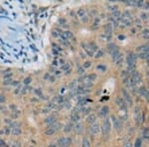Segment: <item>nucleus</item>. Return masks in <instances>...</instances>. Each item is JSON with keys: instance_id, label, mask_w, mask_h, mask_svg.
Instances as JSON below:
<instances>
[{"instance_id": "4be33fe9", "label": "nucleus", "mask_w": 149, "mask_h": 147, "mask_svg": "<svg viewBox=\"0 0 149 147\" xmlns=\"http://www.w3.org/2000/svg\"><path fill=\"white\" fill-rule=\"evenodd\" d=\"M83 83H84V88H86V89L90 90V88H92V86H93V84L91 81H85Z\"/></svg>"}, {"instance_id": "6e6d98bb", "label": "nucleus", "mask_w": 149, "mask_h": 147, "mask_svg": "<svg viewBox=\"0 0 149 147\" xmlns=\"http://www.w3.org/2000/svg\"><path fill=\"white\" fill-rule=\"evenodd\" d=\"M30 147H34V146H30Z\"/></svg>"}, {"instance_id": "a211bd4d", "label": "nucleus", "mask_w": 149, "mask_h": 147, "mask_svg": "<svg viewBox=\"0 0 149 147\" xmlns=\"http://www.w3.org/2000/svg\"><path fill=\"white\" fill-rule=\"evenodd\" d=\"M107 49H108V52L110 53H113L114 51H116V50H118L117 49V47H116V45L115 44H113V43H110V44H108L107 45Z\"/></svg>"}, {"instance_id": "4c0bfd02", "label": "nucleus", "mask_w": 149, "mask_h": 147, "mask_svg": "<svg viewBox=\"0 0 149 147\" xmlns=\"http://www.w3.org/2000/svg\"><path fill=\"white\" fill-rule=\"evenodd\" d=\"M122 62H123V58L121 56L119 59H117L115 61V64H116V66H120V65H122Z\"/></svg>"}, {"instance_id": "49530a36", "label": "nucleus", "mask_w": 149, "mask_h": 147, "mask_svg": "<svg viewBox=\"0 0 149 147\" xmlns=\"http://www.w3.org/2000/svg\"><path fill=\"white\" fill-rule=\"evenodd\" d=\"M5 102V96L3 95H0V103H2Z\"/></svg>"}, {"instance_id": "f704fd0d", "label": "nucleus", "mask_w": 149, "mask_h": 147, "mask_svg": "<svg viewBox=\"0 0 149 147\" xmlns=\"http://www.w3.org/2000/svg\"><path fill=\"white\" fill-rule=\"evenodd\" d=\"M141 139L140 138H137L135 140V144H134V147H141Z\"/></svg>"}, {"instance_id": "f257e3e1", "label": "nucleus", "mask_w": 149, "mask_h": 147, "mask_svg": "<svg viewBox=\"0 0 149 147\" xmlns=\"http://www.w3.org/2000/svg\"><path fill=\"white\" fill-rule=\"evenodd\" d=\"M126 62H127V65H128V68L134 69L135 63H136V55L133 54V53H129L126 57Z\"/></svg>"}, {"instance_id": "473e14b6", "label": "nucleus", "mask_w": 149, "mask_h": 147, "mask_svg": "<svg viewBox=\"0 0 149 147\" xmlns=\"http://www.w3.org/2000/svg\"><path fill=\"white\" fill-rule=\"evenodd\" d=\"M45 133H46V135H48V136H49V135H53L54 133H55V131H54L52 128L48 127V128H47V130H46V132H45Z\"/></svg>"}, {"instance_id": "c85d7f7f", "label": "nucleus", "mask_w": 149, "mask_h": 147, "mask_svg": "<svg viewBox=\"0 0 149 147\" xmlns=\"http://www.w3.org/2000/svg\"><path fill=\"white\" fill-rule=\"evenodd\" d=\"M143 137L145 139H149V129L147 127H145L143 130Z\"/></svg>"}, {"instance_id": "a18cd8bd", "label": "nucleus", "mask_w": 149, "mask_h": 147, "mask_svg": "<svg viewBox=\"0 0 149 147\" xmlns=\"http://www.w3.org/2000/svg\"><path fill=\"white\" fill-rule=\"evenodd\" d=\"M24 83H25V85L30 84V83H31V78H27V79H24Z\"/></svg>"}, {"instance_id": "9b49d317", "label": "nucleus", "mask_w": 149, "mask_h": 147, "mask_svg": "<svg viewBox=\"0 0 149 147\" xmlns=\"http://www.w3.org/2000/svg\"><path fill=\"white\" fill-rule=\"evenodd\" d=\"M76 92L77 95H86V93L90 92V90L89 89H86L84 86H79V88H76Z\"/></svg>"}, {"instance_id": "aec40b11", "label": "nucleus", "mask_w": 149, "mask_h": 147, "mask_svg": "<svg viewBox=\"0 0 149 147\" xmlns=\"http://www.w3.org/2000/svg\"><path fill=\"white\" fill-rule=\"evenodd\" d=\"M73 123L72 122H69V123H67L66 125H65V127H64V131L65 132H70V131H72L73 130Z\"/></svg>"}, {"instance_id": "bb28decb", "label": "nucleus", "mask_w": 149, "mask_h": 147, "mask_svg": "<svg viewBox=\"0 0 149 147\" xmlns=\"http://www.w3.org/2000/svg\"><path fill=\"white\" fill-rule=\"evenodd\" d=\"M62 70H63V71H65V72H67V71L71 70V65H70L69 63H67V64H64V65L62 66Z\"/></svg>"}, {"instance_id": "2eb2a0df", "label": "nucleus", "mask_w": 149, "mask_h": 147, "mask_svg": "<svg viewBox=\"0 0 149 147\" xmlns=\"http://www.w3.org/2000/svg\"><path fill=\"white\" fill-rule=\"evenodd\" d=\"M104 32H105V35H108V36H110L111 35V33H112V25L111 24H106L104 26Z\"/></svg>"}, {"instance_id": "b1692460", "label": "nucleus", "mask_w": 149, "mask_h": 147, "mask_svg": "<svg viewBox=\"0 0 149 147\" xmlns=\"http://www.w3.org/2000/svg\"><path fill=\"white\" fill-rule=\"evenodd\" d=\"M12 133H13L14 135H19L20 133H21V128H20V127H17V126H16V127L12 128Z\"/></svg>"}, {"instance_id": "a878e982", "label": "nucleus", "mask_w": 149, "mask_h": 147, "mask_svg": "<svg viewBox=\"0 0 149 147\" xmlns=\"http://www.w3.org/2000/svg\"><path fill=\"white\" fill-rule=\"evenodd\" d=\"M83 147H91V143L89 141L87 138H84L83 139Z\"/></svg>"}, {"instance_id": "5fc2aeb1", "label": "nucleus", "mask_w": 149, "mask_h": 147, "mask_svg": "<svg viewBox=\"0 0 149 147\" xmlns=\"http://www.w3.org/2000/svg\"><path fill=\"white\" fill-rule=\"evenodd\" d=\"M147 76H149V71H148V73H147Z\"/></svg>"}, {"instance_id": "6e6552de", "label": "nucleus", "mask_w": 149, "mask_h": 147, "mask_svg": "<svg viewBox=\"0 0 149 147\" xmlns=\"http://www.w3.org/2000/svg\"><path fill=\"white\" fill-rule=\"evenodd\" d=\"M131 79H132V81L135 83V85L140 84V83H141V81H142L141 76H140V74H139L138 72H134V73H132Z\"/></svg>"}, {"instance_id": "c756f323", "label": "nucleus", "mask_w": 149, "mask_h": 147, "mask_svg": "<svg viewBox=\"0 0 149 147\" xmlns=\"http://www.w3.org/2000/svg\"><path fill=\"white\" fill-rule=\"evenodd\" d=\"M87 79H89V81L93 82V81H96V79H97V75H96V74H91V75L87 76Z\"/></svg>"}, {"instance_id": "39448f33", "label": "nucleus", "mask_w": 149, "mask_h": 147, "mask_svg": "<svg viewBox=\"0 0 149 147\" xmlns=\"http://www.w3.org/2000/svg\"><path fill=\"white\" fill-rule=\"evenodd\" d=\"M71 119H72V121L73 122H80V112L78 110V108H74L72 112V115H71Z\"/></svg>"}, {"instance_id": "0eeeda50", "label": "nucleus", "mask_w": 149, "mask_h": 147, "mask_svg": "<svg viewBox=\"0 0 149 147\" xmlns=\"http://www.w3.org/2000/svg\"><path fill=\"white\" fill-rule=\"evenodd\" d=\"M73 129L77 134H82L83 131H84V125L82 123H80V122L74 123V125L73 126Z\"/></svg>"}, {"instance_id": "58836bf2", "label": "nucleus", "mask_w": 149, "mask_h": 147, "mask_svg": "<svg viewBox=\"0 0 149 147\" xmlns=\"http://www.w3.org/2000/svg\"><path fill=\"white\" fill-rule=\"evenodd\" d=\"M101 57H103V52L101 50H98L96 54V58H101Z\"/></svg>"}, {"instance_id": "3c124183", "label": "nucleus", "mask_w": 149, "mask_h": 147, "mask_svg": "<svg viewBox=\"0 0 149 147\" xmlns=\"http://www.w3.org/2000/svg\"><path fill=\"white\" fill-rule=\"evenodd\" d=\"M48 147H57V144H55V143H51V144H49Z\"/></svg>"}, {"instance_id": "de8ad7c7", "label": "nucleus", "mask_w": 149, "mask_h": 147, "mask_svg": "<svg viewBox=\"0 0 149 147\" xmlns=\"http://www.w3.org/2000/svg\"><path fill=\"white\" fill-rule=\"evenodd\" d=\"M87 20H89V17H87L86 15H85V16L82 18V21H83V22H85V23H86V22H87Z\"/></svg>"}, {"instance_id": "09e8293b", "label": "nucleus", "mask_w": 149, "mask_h": 147, "mask_svg": "<svg viewBox=\"0 0 149 147\" xmlns=\"http://www.w3.org/2000/svg\"><path fill=\"white\" fill-rule=\"evenodd\" d=\"M135 4H136L137 6H141L142 4H143V1H142V0H139V1H137V2H135Z\"/></svg>"}, {"instance_id": "1a4fd4ad", "label": "nucleus", "mask_w": 149, "mask_h": 147, "mask_svg": "<svg viewBox=\"0 0 149 147\" xmlns=\"http://www.w3.org/2000/svg\"><path fill=\"white\" fill-rule=\"evenodd\" d=\"M111 119L113 120V126L116 130H120L121 128H122V123H121V121L119 119H117L115 116H112Z\"/></svg>"}, {"instance_id": "4468645a", "label": "nucleus", "mask_w": 149, "mask_h": 147, "mask_svg": "<svg viewBox=\"0 0 149 147\" xmlns=\"http://www.w3.org/2000/svg\"><path fill=\"white\" fill-rule=\"evenodd\" d=\"M56 120H57L56 116L52 114V115H50L49 117H47V118H46V120H45V122H46L47 124H49V125H51V124H53V123H55V122H56Z\"/></svg>"}, {"instance_id": "37998d69", "label": "nucleus", "mask_w": 149, "mask_h": 147, "mask_svg": "<svg viewBox=\"0 0 149 147\" xmlns=\"http://www.w3.org/2000/svg\"><path fill=\"white\" fill-rule=\"evenodd\" d=\"M78 13H79V16H80V18H83V17L85 16V11H84V10H82V9H80Z\"/></svg>"}, {"instance_id": "f3484780", "label": "nucleus", "mask_w": 149, "mask_h": 147, "mask_svg": "<svg viewBox=\"0 0 149 147\" xmlns=\"http://www.w3.org/2000/svg\"><path fill=\"white\" fill-rule=\"evenodd\" d=\"M121 56H122V55L120 54L119 50H116V51H114L113 53H111V58H112V60H113L114 62H115L117 59H119V58H120Z\"/></svg>"}, {"instance_id": "9d476101", "label": "nucleus", "mask_w": 149, "mask_h": 147, "mask_svg": "<svg viewBox=\"0 0 149 147\" xmlns=\"http://www.w3.org/2000/svg\"><path fill=\"white\" fill-rule=\"evenodd\" d=\"M90 130L92 134H97V133L100 131V127H99V124L98 123H93L92 124V126L90 127Z\"/></svg>"}, {"instance_id": "c9c22d12", "label": "nucleus", "mask_w": 149, "mask_h": 147, "mask_svg": "<svg viewBox=\"0 0 149 147\" xmlns=\"http://www.w3.org/2000/svg\"><path fill=\"white\" fill-rule=\"evenodd\" d=\"M72 144V138L71 137H66V147H69Z\"/></svg>"}, {"instance_id": "f03ea898", "label": "nucleus", "mask_w": 149, "mask_h": 147, "mask_svg": "<svg viewBox=\"0 0 149 147\" xmlns=\"http://www.w3.org/2000/svg\"><path fill=\"white\" fill-rule=\"evenodd\" d=\"M111 130V122L109 118H105L104 122H103V135L107 136L109 134V132Z\"/></svg>"}, {"instance_id": "2f4dec72", "label": "nucleus", "mask_w": 149, "mask_h": 147, "mask_svg": "<svg viewBox=\"0 0 149 147\" xmlns=\"http://www.w3.org/2000/svg\"><path fill=\"white\" fill-rule=\"evenodd\" d=\"M80 112H83V114H87V113H90L91 109L90 108H86V107H82L80 109Z\"/></svg>"}, {"instance_id": "7ed1b4c3", "label": "nucleus", "mask_w": 149, "mask_h": 147, "mask_svg": "<svg viewBox=\"0 0 149 147\" xmlns=\"http://www.w3.org/2000/svg\"><path fill=\"white\" fill-rule=\"evenodd\" d=\"M122 96H123V99H124V102H126V104L127 105H129V106H131L132 104H133V101H132V97L130 96V95H129V92H128L125 89H122Z\"/></svg>"}, {"instance_id": "ddd939ff", "label": "nucleus", "mask_w": 149, "mask_h": 147, "mask_svg": "<svg viewBox=\"0 0 149 147\" xmlns=\"http://www.w3.org/2000/svg\"><path fill=\"white\" fill-rule=\"evenodd\" d=\"M73 36H74V34H73L71 31H65V32L62 33V39L63 40L71 39V38H73Z\"/></svg>"}, {"instance_id": "e433bc0d", "label": "nucleus", "mask_w": 149, "mask_h": 147, "mask_svg": "<svg viewBox=\"0 0 149 147\" xmlns=\"http://www.w3.org/2000/svg\"><path fill=\"white\" fill-rule=\"evenodd\" d=\"M142 35H143L144 38H149V29H144Z\"/></svg>"}, {"instance_id": "423d86ee", "label": "nucleus", "mask_w": 149, "mask_h": 147, "mask_svg": "<svg viewBox=\"0 0 149 147\" xmlns=\"http://www.w3.org/2000/svg\"><path fill=\"white\" fill-rule=\"evenodd\" d=\"M115 102H116V104L119 106V107L121 108V109H123V110H126V107H127V104H126V102H124V99L122 98V97H120V96H117L116 97V99H115Z\"/></svg>"}, {"instance_id": "603ef678", "label": "nucleus", "mask_w": 149, "mask_h": 147, "mask_svg": "<svg viewBox=\"0 0 149 147\" xmlns=\"http://www.w3.org/2000/svg\"><path fill=\"white\" fill-rule=\"evenodd\" d=\"M145 98H146V101H147V102H149V93H148V95H147V96H145Z\"/></svg>"}, {"instance_id": "cd10ccee", "label": "nucleus", "mask_w": 149, "mask_h": 147, "mask_svg": "<svg viewBox=\"0 0 149 147\" xmlns=\"http://www.w3.org/2000/svg\"><path fill=\"white\" fill-rule=\"evenodd\" d=\"M83 47H84V48H85V51L86 52V54L87 55H89V56H92L93 55V53L89 49V48H87V47H86V44H83Z\"/></svg>"}, {"instance_id": "8fccbe9b", "label": "nucleus", "mask_w": 149, "mask_h": 147, "mask_svg": "<svg viewBox=\"0 0 149 147\" xmlns=\"http://www.w3.org/2000/svg\"><path fill=\"white\" fill-rule=\"evenodd\" d=\"M124 147H132V144H131L130 142H128V143H126V144L124 145Z\"/></svg>"}, {"instance_id": "412c9836", "label": "nucleus", "mask_w": 149, "mask_h": 147, "mask_svg": "<svg viewBox=\"0 0 149 147\" xmlns=\"http://www.w3.org/2000/svg\"><path fill=\"white\" fill-rule=\"evenodd\" d=\"M58 145L60 147H66V137H61L58 140Z\"/></svg>"}, {"instance_id": "dca6fc26", "label": "nucleus", "mask_w": 149, "mask_h": 147, "mask_svg": "<svg viewBox=\"0 0 149 147\" xmlns=\"http://www.w3.org/2000/svg\"><path fill=\"white\" fill-rule=\"evenodd\" d=\"M108 111H109V108H108V106L104 105V106H103V108L99 110V115H100V116H105V115L108 114Z\"/></svg>"}, {"instance_id": "72a5a7b5", "label": "nucleus", "mask_w": 149, "mask_h": 147, "mask_svg": "<svg viewBox=\"0 0 149 147\" xmlns=\"http://www.w3.org/2000/svg\"><path fill=\"white\" fill-rule=\"evenodd\" d=\"M76 85H77V82L76 81H74V82H72L70 85H69V89L72 90H74L76 89Z\"/></svg>"}, {"instance_id": "6ab92c4d", "label": "nucleus", "mask_w": 149, "mask_h": 147, "mask_svg": "<svg viewBox=\"0 0 149 147\" xmlns=\"http://www.w3.org/2000/svg\"><path fill=\"white\" fill-rule=\"evenodd\" d=\"M138 92L140 93L141 96H146L148 93H149V91L144 88V86H141V88H139V90H138Z\"/></svg>"}, {"instance_id": "c03bdc74", "label": "nucleus", "mask_w": 149, "mask_h": 147, "mask_svg": "<svg viewBox=\"0 0 149 147\" xmlns=\"http://www.w3.org/2000/svg\"><path fill=\"white\" fill-rule=\"evenodd\" d=\"M91 65H92L91 62H86V63L84 64V69H85V68H86H86H90Z\"/></svg>"}, {"instance_id": "864d4df0", "label": "nucleus", "mask_w": 149, "mask_h": 147, "mask_svg": "<svg viewBox=\"0 0 149 147\" xmlns=\"http://www.w3.org/2000/svg\"><path fill=\"white\" fill-rule=\"evenodd\" d=\"M12 147H20V146H19L17 143H15V144H13V145H12Z\"/></svg>"}, {"instance_id": "f8f14e48", "label": "nucleus", "mask_w": 149, "mask_h": 147, "mask_svg": "<svg viewBox=\"0 0 149 147\" xmlns=\"http://www.w3.org/2000/svg\"><path fill=\"white\" fill-rule=\"evenodd\" d=\"M96 120H97V116H96V114L92 113V114H90L89 116H87V118H86V122L89 123V124H93V123H96Z\"/></svg>"}, {"instance_id": "ea45409f", "label": "nucleus", "mask_w": 149, "mask_h": 147, "mask_svg": "<svg viewBox=\"0 0 149 147\" xmlns=\"http://www.w3.org/2000/svg\"><path fill=\"white\" fill-rule=\"evenodd\" d=\"M78 73L80 74V75H84L85 74V69L82 68V67H79V69H78Z\"/></svg>"}, {"instance_id": "7c9ffc66", "label": "nucleus", "mask_w": 149, "mask_h": 147, "mask_svg": "<svg viewBox=\"0 0 149 147\" xmlns=\"http://www.w3.org/2000/svg\"><path fill=\"white\" fill-rule=\"evenodd\" d=\"M112 16H113V19H120V12L119 11H115L112 13Z\"/></svg>"}, {"instance_id": "393cba45", "label": "nucleus", "mask_w": 149, "mask_h": 147, "mask_svg": "<svg viewBox=\"0 0 149 147\" xmlns=\"http://www.w3.org/2000/svg\"><path fill=\"white\" fill-rule=\"evenodd\" d=\"M55 101L58 102V104H62L64 102V96H59L57 97H55Z\"/></svg>"}, {"instance_id": "5701e85b", "label": "nucleus", "mask_w": 149, "mask_h": 147, "mask_svg": "<svg viewBox=\"0 0 149 147\" xmlns=\"http://www.w3.org/2000/svg\"><path fill=\"white\" fill-rule=\"evenodd\" d=\"M89 47H90V49H91V51L93 53V51H98V48H97V46L94 44V43H90L89 44Z\"/></svg>"}, {"instance_id": "a19ab883", "label": "nucleus", "mask_w": 149, "mask_h": 147, "mask_svg": "<svg viewBox=\"0 0 149 147\" xmlns=\"http://www.w3.org/2000/svg\"><path fill=\"white\" fill-rule=\"evenodd\" d=\"M65 107H66L67 109L71 108V102H70L69 101H66V102H65Z\"/></svg>"}, {"instance_id": "20e7f679", "label": "nucleus", "mask_w": 149, "mask_h": 147, "mask_svg": "<svg viewBox=\"0 0 149 147\" xmlns=\"http://www.w3.org/2000/svg\"><path fill=\"white\" fill-rule=\"evenodd\" d=\"M134 118H135V122L136 124H140L143 121V117H142V112L140 110L139 107L135 108V112H134Z\"/></svg>"}, {"instance_id": "79ce46f5", "label": "nucleus", "mask_w": 149, "mask_h": 147, "mask_svg": "<svg viewBox=\"0 0 149 147\" xmlns=\"http://www.w3.org/2000/svg\"><path fill=\"white\" fill-rule=\"evenodd\" d=\"M147 18H148L147 13H145V12H142V13H141V19H142V20H145V19H147Z\"/></svg>"}]
</instances>
